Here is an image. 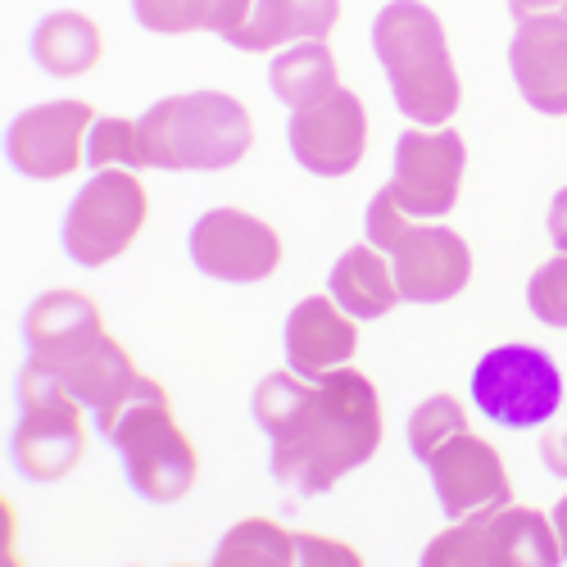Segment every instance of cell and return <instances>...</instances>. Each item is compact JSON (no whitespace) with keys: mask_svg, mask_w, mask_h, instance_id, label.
Segmentation results:
<instances>
[{"mask_svg":"<svg viewBox=\"0 0 567 567\" xmlns=\"http://www.w3.org/2000/svg\"><path fill=\"white\" fill-rule=\"evenodd\" d=\"M327 296H332L350 318H382L404 296L395 287V268L377 246H350L327 277Z\"/></svg>","mask_w":567,"mask_h":567,"instance_id":"20","label":"cell"},{"mask_svg":"<svg viewBox=\"0 0 567 567\" xmlns=\"http://www.w3.org/2000/svg\"><path fill=\"white\" fill-rule=\"evenodd\" d=\"M372 55L400 114L417 127H445L463 101L441 19L422 0H391L372 19Z\"/></svg>","mask_w":567,"mask_h":567,"instance_id":"2","label":"cell"},{"mask_svg":"<svg viewBox=\"0 0 567 567\" xmlns=\"http://www.w3.org/2000/svg\"><path fill=\"white\" fill-rule=\"evenodd\" d=\"M467 427V413L454 395H427L413 413H409V450L422 458L436 441H445L450 432Z\"/></svg>","mask_w":567,"mask_h":567,"instance_id":"26","label":"cell"},{"mask_svg":"<svg viewBox=\"0 0 567 567\" xmlns=\"http://www.w3.org/2000/svg\"><path fill=\"white\" fill-rule=\"evenodd\" d=\"M540 458H545V467L554 472V477L567 482V404H563V413H554L545 422V432H540Z\"/></svg>","mask_w":567,"mask_h":567,"instance_id":"29","label":"cell"},{"mask_svg":"<svg viewBox=\"0 0 567 567\" xmlns=\"http://www.w3.org/2000/svg\"><path fill=\"white\" fill-rule=\"evenodd\" d=\"M359 549H350L346 540H327L313 532H300V567H359Z\"/></svg>","mask_w":567,"mask_h":567,"instance_id":"28","label":"cell"},{"mask_svg":"<svg viewBox=\"0 0 567 567\" xmlns=\"http://www.w3.org/2000/svg\"><path fill=\"white\" fill-rule=\"evenodd\" d=\"M467 395L495 427L527 432V427H545L563 409V372L536 346H495L472 368Z\"/></svg>","mask_w":567,"mask_h":567,"instance_id":"9","label":"cell"},{"mask_svg":"<svg viewBox=\"0 0 567 567\" xmlns=\"http://www.w3.org/2000/svg\"><path fill=\"white\" fill-rule=\"evenodd\" d=\"M558 558L549 513L517 504L458 517L422 549V567H554Z\"/></svg>","mask_w":567,"mask_h":567,"instance_id":"7","label":"cell"},{"mask_svg":"<svg viewBox=\"0 0 567 567\" xmlns=\"http://www.w3.org/2000/svg\"><path fill=\"white\" fill-rule=\"evenodd\" d=\"M45 368V363H41ZM55 377H60V382L82 400V409L91 413V417H96V427H101V422L136 391V382H141V377H146V372H141L136 368V359L105 332V337H96V341H91L86 350H78L73 359H64V363H55L51 368Z\"/></svg>","mask_w":567,"mask_h":567,"instance_id":"18","label":"cell"},{"mask_svg":"<svg viewBox=\"0 0 567 567\" xmlns=\"http://www.w3.org/2000/svg\"><path fill=\"white\" fill-rule=\"evenodd\" d=\"M508 73L536 114H567V19H527L508 41Z\"/></svg>","mask_w":567,"mask_h":567,"instance_id":"16","label":"cell"},{"mask_svg":"<svg viewBox=\"0 0 567 567\" xmlns=\"http://www.w3.org/2000/svg\"><path fill=\"white\" fill-rule=\"evenodd\" d=\"M86 164L91 168H141V146H136V123L127 118H96L86 132Z\"/></svg>","mask_w":567,"mask_h":567,"instance_id":"25","label":"cell"},{"mask_svg":"<svg viewBox=\"0 0 567 567\" xmlns=\"http://www.w3.org/2000/svg\"><path fill=\"white\" fill-rule=\"evenodd\" d=\"M255 422L268 436L272 477L296 495L332 491L346 472L363 467L382 445V400L359 368H332L322 377L268 372L255 386Z\"/></svg>","mask_w":567,"mask_h":567,"instance_id":"1","label":"cell"},{"mask_svg":"<svg viewBox=\"0 0 567 567\" xmlns=\"http://www.w3.org/2000/svg\"><path fill=\"white\" fill-rule=\"evenodd\" d=\"M527 305L545 327H567V255L558 250L527 281Z\"/></svg>","mask_w":567,"mask_h":567,"instance_id":"27","label":"cell"},{"mask_svg":"<svg viewBox=\"0 0 567 567\" xmlns=\"http://www.w3.org/2000/svg\"><path fill=\"white\" fill-rule=\"evenodd\" d=\"M255 0H132V14L146 32L182 37V32H218L231 41L246 28Z\"/></svg>","mask_w":567,"mask_h":567,"instance_id":"22","label":"cell"},{"mask_svg":"<svg viewBox=\"0 0 567 567\" xmlns=\"http://www.w3.org/2000/svg\"><path fill=\"white\" fill-rule=\"evenodd\" d=\"M192 264L218 281H264L281 264V236L246 209H209L192 227Z\"/></svg>","mask_w":567,"mask_h":567,"instance_id":"14","label":"cell"},{"mask_svg":"<svg viewBox=\"0 0 567 567\" xmlns=\"http://www.w3.org/2000/svg\"><path fill=\"white\" fill-rule=\"evenodd\" d=\"M96 123V110L86 101H45L23 110L10 123L6 155L32 182H55L86 164V132Z\"/></svg>","mask_w":567,"mask_h":567,"instance_id":"12","label":"cell"},{"mask_svg":"<svg viewBox=\"0 0 567 567\" xmlns=\"http://www.w3.org/2000/svg\"><path fill=\"white\" fill-rule=\"evenodd\" d=\"M214 567H300V532L272 517H246L218 540Z\"/></svg>","mask_w":567,"mask_h":567,"instance_id":"24","label":"cell"},{"mask_svg":"<svg viewBox=\"0 0 567 567\" xmlns=\"http://www.w3.org/2000/svg\"><path fill=\"white\" fill-rule=\"evenodd\" d=\"M549 523H554V536H558V549H563V558H567V495L554 504V513H549Z\"/></svg>","mask_w":567,"mask_h":567,"instance_id":"32","label":"cell"},{"mask_svg":"<svg viewBox=\"0 0 567 567\" xmlns=\"http://www.w3.org/2000/svg\"><path fill=\"white\" fill-rule=\"evenodd\" d=\"M341 23V0H255L246 28L231 37L236 51H287L296 41H327Z\"/></svg>","mask_w":567,"mask_h":567,"instance_id":"19","label":"cell"},{"mask_svg":"<svg viewBox=\"0 0 567 567\" xmlns=\"http://www.w3.org/2000/svg\"><path fill=\"white\" fill-rule=\"evenodd\" d=\"M467 146L454 127H409L395 141V168L382 192L409 218H441L458 205Z\"/></svg>","mask_w":567,"mask_h":567,"instance_id":"10","label":"cell"},{"mask_svg":"<svg viewBox=\"0 0 567 567\" xmlns=\"http://www.w3.org/2000/svg\"><path fill=\"white\" fill-rule=\"evenodd\" d=\"M146 218H151V196L136 168L91 173V182L73 196L64 214V231H60L64 255L82 268H105L132 250Z\"/></svg>","mask_w":567,"mask_h":567,"instance_id":"8","label":"cell"},{"mask_svg":"<svg viewBox=\"0 0 567 567\" xmlns=\"http://www.w3.org/2000/svg\"><path fill=\"white\" fill-rule=\"evenodd\" d=\"M141 168L164 173H223L255 146L250 110L227 91H186L151 105L136 118Z\"/></svg>","mask_w":567,"mask_h":567,"instance_id":"3","label":"cell"},{"mask_svg":"<svg viewBox=\"0 0 567 567\" xmlns=\"http://www.w3.org/2000/svg\"><path fill=\"white\" fill-rule=\"evenodd\" d=\"M101 55H105L101 23L82 10H55L32 32V60L51 78H82L101 64Z\"/></svg>","mask_w":567,"mask_h":567,"instance_id":"21","label":"cell"},{"mask_svg":"<svg viewBox=\"0 0 567 567\" xmlns=\"http://www.w3.org/2000/svg\"><path fill=\"white\" fill-rule=\"evenodd\" d=\"M123 458V472L141 499L151 504H177L192 495L200 477V454L177 427L173 400L155 377H141L136 391L96 427Z\"/></svg>","mask_w":567,"mask_h":567,"instance_id":"4","label":"cell"},{"mask_svg":"<svg viewBox=\"0 0 567 567\" xmlns=\"http://www.w3.org/2000/svg\"><path fill=\"white\" fill-rule=\"evenodd\" d=\"M268 86L287 110H305L322 96H332L341 86V73H337L332 51H327V41H296L281 55H272Z\"/></svg>","mask_w":567,"mask_h":567,"instance_id":"23","label":"cell"},{"mask_svg":"<svg viewBox=\"0 0 567 567\" xmlns=\"http://www.w3.org/2000/svg\"><path fill=\"white\" fill-rule=\"evenodd\" d=\"M287 146L300 168L313 177H346L363 164L368 151V110L354 91L337 86L305 110H291L287 123Z\"/></svg>","mask_w":567,"mask_h":567,"instance_id":"13","label":"cell"},{"mask_svg":"<svg viewBox=\"0 0 567 567\" xmlns=\"http://www.w3.org/2000/svg\"><path fill=\"white\" fill-rule=\"evenodd\" d=\"M545 231H549V241L554 250L567 255V186H558L554 200H549V214H545Z\"/></svg>","mask_w":567,"mask_h":567,"instance_id":"31","label":"cell"},{"mask_svg":"<svg viewBox=\"0 0 567 567\" xmlns=\"http://www.w3.org/2000/svg\"><path fill=\"white\" fill-rule=\"evenodd\" d=\"M422 463H427L432 491H436L441 513L450 523L513 504V482H508V467H504L499 450L491 441H482L472 427H458L445 441H436L427 454H422Z\"/></svg>","mask_w":567,"mask_h":567,"instance_id":"11","label":"cell"},{"mask_svg":"<svg viewBox=\"0 0 567 567\" xmlns=\"http://www.w3.org/2000/svg\"><path fill=\"white\" fill-rule=\"evenodd\" d=\"M23 337H28V359L55 368L64 359H73L78 350H86L96 337H105V313L86 291L60 287L32 300L28 318H23Z\"/></svg>","mask_w":567,"mask_h":567,"instance_id":"17","label":"cell"},{"mask_svg":"<svg viewBox=\"0 0 567 567\" xmlns=\"http://www.w3.org/2000/svg\"><path fill=\"white\" fill-rule=\"evenodd\" d=\"M508 14L517 23H527V19H567V0H508Z\"/></svg>","mask_w":567,"mask_h":567,"instance_id":"30","label":"cell"},{"mask_svg":"<svg viewBox=\"0 0 567 567\" xmlns=\"http://www.w3.org/2000/svg\"><path fill=\"white\" fill-rule=\"evenodd\" d=\"M359 318H350L332 296H309L287 313L281 327V350L287 368L300 377H322L332 368H346L359 350Z\"/></svg>","mask_w":567,"mask_h":567,"instance_id":"15","label":"cell"},{"mask_svg":"<svg viewBox=\"0 0 567 567\" xmlns=\"http://www.w3.org/2000/svg\"><path fill=\"white\" fill-rule=\"evenodd\" d=\"M19 427H14V463L28 482H60L86 454L82 400L60 382L51 368L28 359L19 368Z\"/></svg>","mask_w":567,"mask_h":567,"instance_id":"6","label":"cell"},{"mask_svg":"<svg viewBox=\"0 0 567 567\" xmlns=\"http://www.w3.org/2000/svg\"><path fill=\"white\" fill-rule=\"evenodd\" d=\"M368 246H377L391 268L395 287L413 305H441L454 300L472 277V250L454 227H441L432 218H409L386 192H377L363 218Z\"/></svg>","mask_w":567,"mask_h":567,"instance_id":"5","label":"cell"}]
</instances>
